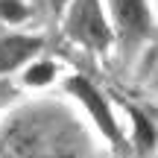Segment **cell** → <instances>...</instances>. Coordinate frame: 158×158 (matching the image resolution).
<instances>
[{"label":"cell","instance_id":"6da1fadb","mask_svg":"<svg viewBox=\"0 0 158 158\" xmlns=\"http://www.w3.org/2000/svg\"><path fill=\"white\" fill-rule=\"evenodd\" d=\"M68 29L76 41L94 47V50H102V47L111 41V29H108V21L102 15L100 0H76L73 12H70Z\"/></svg>","mask_w":158,"mask_h":158},{"label":"cell","instance_id":"7a4b0ae2","mask_svg":"<svg viewBox=\"0 0 158 158\" xmlns=\"http://www.w3.org/2000/svg\"><path fill=\"white\" fill-rule=\"evenodd\" d=\"M68 91L76 97L79 102H82L85 108H88V114L94 117L97 129H100L102 135H106L108 141L117 147V143H120V129H117V120H114V114H111V108H108L106 97H102L100 91L94 88V82H88L85 76H70V79H68Z\"/></svg>","mask_w":158,"mask_h":158},{"label":"cell","instance_id":"3957f363","mask_svg":"<svg viewBox=\"0 0 158 158\" xmlns=\"http://www.w3.org/2000/svg\"><path fill=\"white\" fill-rule=\"evenodd\" d=\"M111 12L123 38L138 41L149 32V6L147 0H111Z\"/></svg>","mask_w":158,"mask_h":158},{"label":"cell","instance_id":"277c9868","mask_svg":"<svg viewBox=\"0 0 158 158\" xmlns=\"http://www.w3.org/2000/svg\"><path fill=\"white\" fill-rule=\"evenodd\" d=\"M35 50H41V38H35V35H9V38H0V73L15 70Z\"/></svg>","mask_w":158,"mask_h":158},{"label":"cell","instance_id":"5b68a950","mask_svg":"<svg viewBox=\"0 0 158 158\" xmlns=\"http://www.w3.org/2000/svg\"><path fill=\"white\" fill-rule=\"evenodd\" d=\"M129 114H132V123H135V143H138V149H141V152L152 149V143H155V129H152V123H149L138 108H129Z\"/></svg>","mask_w":158,"mask_h":158},{"label":"cell","instance_id":"8992f818","mask_svg":"<svg viewBox=\"0 0 158 158\" xmlns=\"http://www.w3.org/2000/svg\"><path fill=\"white\" fill-rule=\"evenodd\" d=\"M29 18V9L23 0H0V21L3 23H23Z\"/></svg>","mask_w":158,"mask_h":158},{"label":"cell","instance_id":"52a82bcc","mask_svg":"<svg viewBox=\"0 0 158 158\" xmlns=\"http://www.w3.org/2000/svg\"><path fill=\"white\" fill-rule=\"evenodd\" d=\"M53 76H56V68L50 62H38L23 73V82L27 85H47V82H53Z\"/></svg>","mask_w":158,"mask_h":158}]
</instances>
